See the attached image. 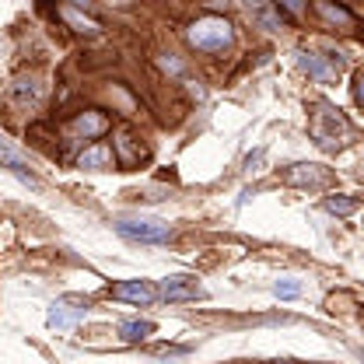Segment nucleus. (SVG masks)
<instances>
[{"label":"nucleus","instance_id":"f8f14e48","mask_svg":"<svg viewBox=\"0 0 364 364\" xmlns=\"http://www.w3.org/2000/svg\"><path fill=\"white\" fill-rule=\"evenodd\" d=\"M77 165H81V168H91V172H95V168H109V165H112V151H109L105 144L88 147V151L77 158Z\"/></svg>","mask_w":364,"mask_h":364},{"label":"nucleus","instance_id":"f3484780","mask_svg":"<svg viewBox=\"0 0 364 364\" xmlns=\"http://www.w3.org/2000/svg\"><path fill=\"white\" fill-rule=\"evenodd\" d=\"M326 210H329V214H340V218H347V214H354V210H358V200L333 196V200H326Z\"/></svg>","mask_w":364,"mask_h":364},{"label":"nucleus","instance_id":"1a4fd4ad","mask_svg":"<svg viewBox=\"0 0 364 364\" xmlns=\"http://www.w3.org/2000/svg\"><path fill=\"white\" fill-rule=\"evenodd\" d=\"M11 98H14V102H21V105H36V102L43 98V85H39V77H18V81H14V88H11Z\"/></svg>","mask_w":364,"mask_h":364},{"label":"nucleus","instance_id":"6ab92c4d","mask_svg":"<svg viewBox=\"0 0 364 364\" xmlns=\"http://www.w3.org/2000/svg\"><path fill=\"white\" fill-rule=\"evenodd\" d=\"M259 165H263V151L249 154V161H245V172H259Z\"/></svg>","mask_w":364,"mask_h":364},{"label":"nucleus","instance_id":"7ed1b4c3","mask_svg":"<svg viewBox=\"0 0 364 364\" xmlns=\"http://www.w3.org/2000/svg\"><path fill=\"white\" fill-rule=\"evenodd\" d=\"M186 36H189V43L196 46V49H207V53L228 49L231 39H235V32H231V25H228L225 18H200V21L189 25Z\"/></svg>","mask_w":364,"mask_h":364},{"label":"nucleus","instance_id":"2eb2a0df","mask_svg":"<svg viewBox=\"0 0 364 364\" xmlns=\"http://www.w3.org/2000/svg\"><path fill=\"white\" fill-rule=\"evenodd\" d=\"M273 294H277L280 301H291V298H301V294H305V284L294 280V277H284V280L273 284Z\"/></svg>","mask_w":364,"mask_h":364},{"label":"nucleus","instance_id":"20e7f679","mask_svg":"<svg viewBox=\"0 0 364 364\" xmlns=\"http://www.w3.org/2000/svg\"><path fill=\"white\" fill-rule=\"evenodd\" d=\"M112 228L127 242H140V245H158V242H168L172 238V225L154 221V218H119Z\"/></svg>","mask_w":364,"mask_h":364},{"label":"nucleus","instance_id":"0eeeda50","mask_svg":"<svg viewBox=\"0 0 364 364\" xmlns=\"http://www.w3.org/2000/svg\"><path fill=\"white\" fill-rule=\"evenodd\" d=\"M0 168H11L14 176L21 182H28V186H36V176H32V165H28V158L11 144V140H4L0 136Z\"/></svg>","mask_w":364,"mask_h":364},{"label":"nucleus","instance_id":"6e6552de","mask_svg":"<svg viewBox=\"0 0 364 364\" xmlns=\"http://www.w3.org/2000/svg\"><path fill=\"white\" fill-rule=\"evenodd\" d=\"M298 63H301V70H309V74L316 77L318 85H333L336 74H340V63H336V60L326 63L318 53H298Z\"/></svg>","mask_w":364,"mask_h":364},{"label":"nucleus","instance_id":"39448f33","mask_svg":"<svg viewBox=\"0 0 364 364\" xmlns=\"http://www.w3.org/2000/svg\"><path fill=\"white\" fill-rule=\"evenodd\" d=\"M158 298H165V301H196V298H207V291L196 277L176 273V277H165L158 284Z\"/></svg>","mask_w":364,"mask_h":364},{"label":"nucleus","instance_id":"9b49d317","mask_svg":"<svg viewBox=\"0 0 364 364\" xmlns=\"http://www.w3.org/2000/svg\"><path fill=\"white\" fill-rule=\"evenodd\" d=\"M105 130V119L98 116V112H85V116H77L74 123H70V134L74 136H98Z\"/></svg>","mask_w":364,"mask_h":364},{"label":"nucleus","instance_id":"423d86ee","mask_svg":"<svg viewBox=\"0 0 364 364\" xmlns=\"http://www.w3.org/2000/svg\"><path fill=\"white\" fill-rule=\"evenodd\" d=\"M112 298L134 301V305H151V301H158V284H151V280H119L112 287Z\"/></svg>","mask_w":364,"mask_h":364},{"label":"nucleus","instance_id":"ddd939ff","mask_svg":"<svg viewBox=\"0 0 364 364\" xmlns=\"http://www.w3.org/2000/svg\"><path fill=\"white\" fill-rule=\"evenodd\" d=\"M291 182H298V186H326L329 176L318 172V165H294L291 168Z\"/></svg>","mask_w":364,"mask_h":364},{"label":"nucleus","instance_id":"a211bd4d","mask_svg":"<svg viewBox=\"0 0 364 364\" xmlns=\"http://www.w3.org/2000/svg\"><path fill=\"white\" fill-rule=\"evenodd\" d=\"M318 11L329 18V21H336V25H350V14L343 11V7H333V4H318Z\"/></svg>","mask_w":364,"mask_h":364},{"label":"nucleus","instance_id":"f03ea898","mask_svg":"<svg viewBox=\"0 0 364 364\" xmlns=\"http://www.w3.org/2000/svg\"><path fill=\"white\" fill-rule=\"evenodd\" d=\"M88 316V301L81 298V294H63V298H56L53 305H49V312H46V326L53 329V333H60V336H67V333H74L77 329V322Z\"/></svg>","mask_w":364,"mask_h":364},{"label":"nucleus","instance_id":"dca6fc26","mask_svg":"<svg viewBox=\"0 0 364 364\" xmlns=\"http://www.w3.org/2000/svg\"><path fill=\"white\" fill-rule=\"evenodd\" d=\"M249 18H256L263 28H280V21H277V14H273L270 7H263V4H252L249 7Z\"/></svg>","mask_w":364,"mask_h":364},{"label":"nucleus","instance_id":"9d476101","mask_svg":"<svg viewBox=\"0 0 364 364\" xmlns=\"http://www.w3.org/2000/svg\"><path fill=\"white\" fill-rule=\"evenodd\" d=\"M151 333H154V322H147V318H127V322H119V340H127V343H140Z\"/></svg>","mask_w":364,"mask_h":364},{"label":"nucleus","instance_id":"4468645a","mask_svg":"<svg viewBox=\"0 0 364 364\" xmlns=\"http://www.w3.org/2000/svg\"><path fill=\"white\" fill-rule=\"evenodd\" d=\"M60 14H63L77 32H85V36H95V32H98V25L91 21L88 14H81V11H77V7H70V4H63V7H60Z\"/></svg>","mask_w":364,"mask_h":364},{"label":"nucleus","instance_id":"f257e3e1","mask_svg":"<svg viewBox=\"0 0 364 364\" xmlns=\"http://www.w3.org/2000/svg\"><path fill=\"white\" fill-rule=\"evenodd\" d=\"M347 136H350V127L343 123V116L333 105L318 102L316 112H312V140L318 147H326V151H336Z\"/></svg>","mask_w":364,"mask_h":364}]
</instances>
